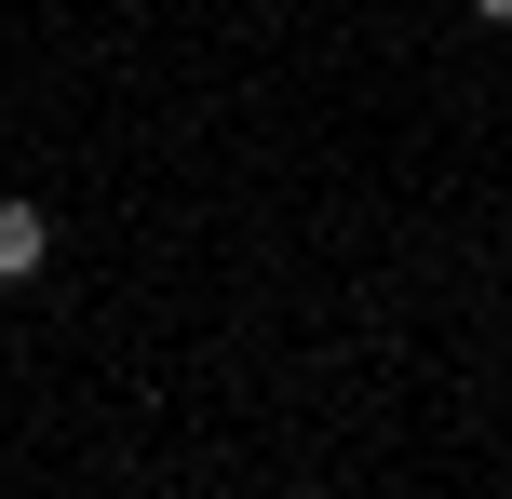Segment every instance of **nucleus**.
I'll return each mask as SVG.
<instances>
[{
	"mask_svg": "<svg viewBox=\"0 0 512 499\" xmlns=\"http://www.w3.org/2000/svg\"><path fill=\"white\" fill-rule=\"evenodd\" d=\"M54 270V216L41 203H0V284H41Z\"/></svg>",
	"mask_w": 512,
	"mask_h": 499,
	"instance_id": "nucleus-1",
	"label": "nucleus"
},
{
	"mask_svg": "<svg viewBox=\"0 0 512 499\" xmlns=\"http://www.w3.org/2000/svg\"><path fill=\"white\" fill-rule=\"evenodd\" d=\"M472 14H486V27H512V0H472Z\"/></svg>",
	"mask_w": 512,
	"mask_h": 499,
	"instance_id": "nucleus-2",
	"label": "nucleus"
}]
</instances>
